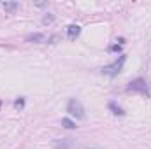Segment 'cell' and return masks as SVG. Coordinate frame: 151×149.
I'll return each mask as SVG.
<instances>
[{
	"instance_id": "cell-1",
	"label": "cell",
	"mask_w": 151,
	"mask_h": 149,
	"mask_svg": "<svg viewBox=\"0 0 151 149\" xmlns=\"http://www.w3.org/2000/svg\"><path fill=\"white\" fill-rule=\"evenodd\" d=\"M127 91L141 93V95H144V97H151L150 84H148V81H146V79H142V77H137V79L130 81V82H128V86H127Z\"/></svg>"
},
{
	"instance_id": "cell-2",
	"label": "cell",
	"mask_w": 151,
	"mask_h": 149,
	"mask_svg": "<svg viewBox=\"0 0 151 149\" xmlns=\"http://www.w3.org/2000/svg\"><path fill=\"white\" fill-rule=\"evenodd\" d=\"M125 62H127V54H119L113 63H109V65H106V67L102 69V74L109 75V77H116V75L123 70Z\"/></svg>"
},
{
	"instance_id": "cell-3",
	"label": "cell",
	"mask_w": 151,
	"mask_h": 149,
	"mask_svg": "<svg viewBox=\"0 0 151 149\" xmlns=\"http://www.w3.org/2000/svg\"><path fill=\"white\" fill-rule=\"evenodd\" d=\"M67 112L76 117V119H84V107H83V104L77 100V98H70L69 100V104H67Z\"/></svg>"
},
{
	"instance_id": "cell-4",
	"label": "cell",
	"mask_w": 151,
	"mask_h": 149,
	"mask_svg": "<svg viewBox=\"0 0 151 149\" xmlns=\"http://www.w3.org/2000/svg\"><path fill=\"white\" fill-rule=\"evenodd\" d=\"M79 34H81V27H79V25H69V27H67V35H69L70 40L77 39Z\"/></svg>"
},
{
	"instance_id": "cell-5",
	"label": "cell",
	"mask_w": 151,
	"mask_h": 149,
	"mask_svg": "<svg viewBox=\"0 0 151 149\" xmlns=\"http://www.w3.org/2000/svg\"><path fill=\"white\" fill-rule=\"evenodd\" d=\"M27 40H28V42H35V44H44V42L47 40V37H46L44 34H30V35L27 37Z\"/></svg>"
},
{
	"instance_id": "cell-6",
	"label": "cell",
	"mask_w": 151,
	"mask_h": 149,
	"mask_svg": "<svg viewBox=\"0 0 151 149\" xmlns=\"http://www.w3.org/2000/svg\"><path fill=\"white\" fill-rule=\"evenodd\" d=\"M2 7H4V11H5V12L14 14V12L19 9V4H18V2H4V4H2Z\"/></svg>"
},
{
	"instance_id": "cell-7",
	"label": "cell",
	"mask_w": 151,
	"mask_h": 149,
	"mask_svg": "<svg viewBox=\"0 0 151 149\" xmlns=\"http://www.w3.org/2000/svg\"><path fill=\"white\" fill-rule=\"evenodd\" d=\"M56 149H72V140H69V139H63V140H55V144H53Z\"/></svg>"
},
{
	"instance_id": "cell-8",
	"label": "cell",
	"mask_w": 151,
	"mask_h": 149,
	"mask_svg": "<svg viewBox=\"0 0 151 149\" xmlns=\"http://www.w3.org/2000/svg\"><path fill=\"white\" fill-rule=\"evenodd\" d=\"M109 109L113 111V114L114 116H125V111L116 104V102H109Z\"/></svg>"
},
{
	"instance_id": "cell-9",
	"label": "cell",
	"mask_w": 151,
	"mask_h": 149,
	"mask_svg": "<svg viewBox=\"0 0 151 149\" xmlns=\"http://www.w3.org/2000/svg\"><path fill=\"white\" fill-rule=\"evenodd\" d=\"M62 125H63L67 130H74L76 128V123L72 119H69V117H63V119H62Z\"/></svg>"
},
{
	"instance_id": "cell-10",
	"label": "cell",
	"mask_w": 151,
	"mask_h": 149,
	"mask_svg": "<svg viewBox=\"0 0 151 149\" xmlns=\"http://www.w3.org/2000/svg\"><path fill=\"white\" fill-rule=\"evenodd\" d=\"M14 107L21 111V109L25 107V98H23V97H19V98H16V100H14Z\"/></svg>"
},
{
	"instance_id": "cell-11",
	"label": "cell",
	"mask_w": 151,
	"mask_h": 149,
	"mask_svg": "<svg viewBox=\"0 0 151 149\" xmlns=\"http://www.w3.org/2000/svg\"><path fill=\"white\" fill-rule=\"evenodd\" d=\"M53 19H55V16H53V14H47V16L42 18V23H44V25H49V23H53Z\"/></svg>"
},
{
	"instance_id": "cell-12",
	"label": "cell",
	"mask_w": 151,
	"mask_h": 149,
	"mask_svg": "<svg viewBox=\"0 0 151 149\" xmlns=\"http://www.w3.org/2000/svg\"><path fill=\"white\" fill-rule=\"evenodd\" d=\"M111 51H121V44H114V46H111Z\"/></svg>"
},
{
	"instance_id": "cell-13",
	"label": "cell",
	"mask_w": 151,
	"mask_h": 149,
	"mask_svg": "<svg viewBox=\"0 0 151 149\" xmlns=\"http://www.w3.org/2000/svg\"><path fill=\"white\" fill-rule=\"evenodd\" d=\"M0 109H2V100H0Z\"/></svg>"
},
{
	"instance_id": "cell-14",
	"label": "cell",
	"mask_w": 151,
	"mask_h": 149,
	"mask_svg": "<svg viewBox=\"0 0 151 149\" xmlns=\"http://www.w3.org/2000/svg\"><path fill=\"white\" fill-rule=\"evenodd\" d=\"M91 149H99V148H91Z\"/></svg>"
}]
</instances>
